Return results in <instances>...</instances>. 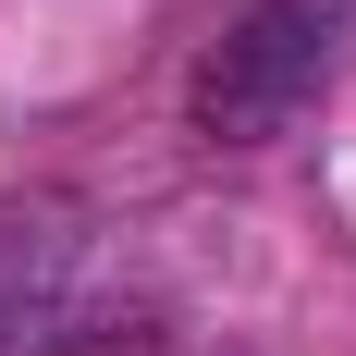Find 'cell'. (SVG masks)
Returning a JSON list of instances; mask_svg holds the SVG:
<instances>
[{
    "label": "cell",
    "mask_w": 356,
    "mask_h": 356,
    "mask_svg": "<svg viewBox=\"0 0 356 356\" xmlns=\"http://www.w3.org/2000/svg\"><path fill=\"white\" fill-rule=\"evenodd\" d=\"M332 25H344V0H246L234 37L209 49V74H197V136L209 147H270L295 111L320 99Z\"/></svg>",
    "instance_id": "6da1fadb"
},
{
    "label": "cell",
    "mask_w": 356,
    "mask_h": 356,
    "mask_svg": "<svg viewBox=\"0 0 356 356\" xmlns=\"http://www.w3.org/2000/svg\"><path fill=\"white\" fill-rule=\"evenodd\" d=\"M74 270H86V234H74L62 209H0V320L74 295Z\"/></svg>",
    "instance_id": "7a4b0ae2"
}]
</instances>
